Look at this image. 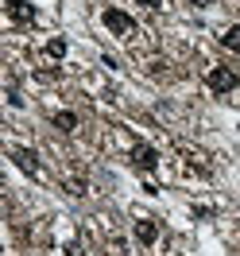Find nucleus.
Here are the masks:
<instances>
[{
    "label": "nucleus",
    "mask_w": 240,
    "mask_h": 256,
    "mask_svg": "<svg viewBox=\"0 0 240 256\" xmlns=\"http://www.w3.org/2000/svg\"><path fill=\"white\" fill-rule=\"evenodd\" d=\"M159 222H151V218H144V222H136V240H140V244H155V240H159Z\"/></svg>",
    "instance_id": "4"
},
{
    "label": "nucleus",
    "mask_w": 240,
    "mask_h": 256,
    "mask_svg": "<svg viewBox=\"0 0 240 256\" xmlns=\"http://www.w3.org/2000/svg\"><path fill=\"white\" fill-rule=\"evenodd\" d=\"M136 4H144V8H163V0H136Z\"/></svg>",
    "instance_id": "12"
},
{
    "label": "nucleus",
    "mask_w": 240,
    "mask_h": 256,
    "mask_svg": "<svg viewBox=\"0 0 240 256\" xmlns=\"http://www.w3.org/2000/svg\"><path fill=\"white\" fill-rule=\"evenodd\" d=\"M101 20H105V28H109L112 35H120V39L136 32V20H132L128 12H120V8H105V12H101Z\"/></svg>",
    "instance_id": "2"
},
{
    "label": "nucleus",
    "mask_w": 240,
    "mask_h": 256,
    "mask_svg": "<svg viewBox=\"0 0 240 256\" xmlns=\"http://www.w3.org/2000/svg\"><path fill=\"white\" fill-rule=\"evenodd\" d=\"M221 47H225V50H233V54H240V24H233V28L221 35Z\"/></svg>",
    "instance_id": "8"
},
{
    "label": "nucleus",
    "mask_w": 240,
    "mask_h": 256,
    "mask_svg": "<svg viewBox=\"0 0 240 256\" xmlns=\"http://www.w3.org/2000/svg\"><path fill=\"white\" fill-rule=\"evenodd\" d=\"M132 160H136L140 171H155V167H159V152H155L151 144H136L132 148Z\"/></svg>",
    "instance_id": "3"
},
{
    "label": "nucleus",
    "mask_w": 240,
    "mask_h": 256,
    "mask_svg": "<svg viewBox=\"0 0 240 256\" xmlns=\"http://www.w3.org/2000/svg\"><path fill=\"white\" fill-rule=\"evenodd\" d=\"M12 160H16L27 175H39V156H35L31 148H16V152H12Z\"/></svg>",
    "instance_id": "6"
},
{
    "label": "nucleus",
    "mask_w": 240,
    "mask_h": 256,
    "mask_svg": "<svg viewBox=\"0 0 240 256\" xmlns=\"http://www.w3.org/2000/svg\"><path fill=\"white\" fill-rule=\"evenodd\" d=\"M206 86L213 90V94H233V90L240 86V74L229 70V66H213V70L206 74Z\"/></svg>",
    "instance_id": "1"
},
{
    "label": "nucleus",
    "mask_w": 240,
    "mask_h": 256,
    "mask_svg": "<svg viewBox=\"0 0 240 256\" xmlns=\"http://www.w3.org/2000/svg\"><path fill=\"white\" fill-rule=\"evenodd\" d=\"M66 190L74 194V198H81V194H85V182H81V178H70V182H66Z\"/></svg>",
    "instance_id": "10"
},
{
    "label": "nucleus",
    "mask_w": 240,
    "mask_h": 256,
    "mask_svg": "<svg viewBox=\"0 0 240 256\" xmlns=\"http://www.w3.org/2000/svg\"><path fill=\"white\" fill-rule=\"evenodd\" d=\"M8 16L16 20V24H35V8L27 0H8Z\"/></svg>",
    "instance_id": "5"
},
{
    "label": "nucleus",
    "mask_w": 240,
    "mask_h": 256,
    "mask_svg": "<svg viewBox=\"0 0 240 256\" xmlns=\"http://www.w3.org/2000/svg\"><path fill=\"white\" fill-rule=\"evenodd\" d=\"M8 105H12V109H23V97H19L16 90H8Z\"/></svg>",
    "instance_id": "11"
},
{
    "label": "nucleus",
    "mask_w": 240,
    "mask_h": 256,
    "mask_svg": "<svg viewBox=\"0 0 240 256\" xmlns=\"http://www.w3.org/2000/svg\"><path fill=\"white\" fill-rule=\"evenodd\" d=\"M66 50H70V43H66L62 35H54V39H47V54H50V58H66Z\"/></svg>",
    "instance_id": "9"
},
{
    "label": "nucleus",
    "mask_w": 240,
    "mask_h": 256,
    "mask_svg": "<svg viewBox=\"0 0 240 256\" xmlns=\"http://www.w3.org/2000/svg\"><path fill=\"white\" fill-rule=\"evenodd\" d=\"M50 124L58 128V132H74V128H78V112L62 109V112H54V116H50Z\"/></svg>",
    "instance_id": "7"
},
{
    "label": "nucleus",
    "mask_w": 240,
    "mask_h": 256,
    "mask_svg": "<svg viewBox=\"0 0 240 256\" xmlns=\"http://www.w3.org/2000/svg\"><path fill=\"white\" fill-rule=\"evenodd\" d=\"M194 8H209V4H213V0H190Z\"/></svg>",
    "instance_id": "13"
}]
</instances>
